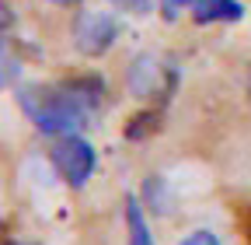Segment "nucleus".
<instances>
[{"instance_id":"obj_1","label":"nucleus","mask_w":251,"mask_h":245,"mask_svg":"<svg viewBox=\"0 0 251 245\" xmlns=\"http://www.w3.org/2000/svg\"><path fill=\"white\" fill-rule=\"evenodd\" d=\"M18 102H21L25 116L42 133H52V137L77 133L94 116L67 84H25L18 91Z\"/></svg>"},{"instance_id":"obj_2","label":"nucleus","mask_w":251,"mask_h":245,"mask_svg":"<svg viewBox=\"0 0 251 245\" xmlns=\"http://www.w3.org/2000/svg\"><path fill=\"white\" fill-rule=\"evenodd\" d=\"M126 84L143 102H164L178 84V67L161 53H140L126 70Z\"/></svg>"},{"instance_id":"obj_3","label":"nucleus","mask_w":251,"mask_h":245,"mask_svg":"<svg viewBox=\"0 0 251 245\" xmlns=\"http://www.w3.org/2000/svg\"><path fill=\"white\" fill-rule=\"evenodd\" d=\"M49 158H52V168L59 172V179L74 189L87 186V179L94 175V147L77 133L56 137V144L49 147Z\"/></svg>"},{"instance_id":"obj_4","label":"nucleus","mask_w":251,"mask_h":245,"mask_svg":"<svg viewBox=\"0 0 251 245\" xmlns=\"http://www.w3.org/2000/svg\"><path fill=\"white\" fill-rule=\"evenodd\" d=\"M119 39V21L112 11H80L74 18V46L84 56H101Z\"/></svg>"},{"instance_id":"obj_5","label":"nucleus","mask_w":251,"mask_h":245,"mask_svg":"<svg viewBox=\"0 0 251 245\" xmlns=\"http://www.w3.org/2000/svg\"><path fill=\"white\" fill-rule=\"evenodd\" d=\"M192 11H196V21L199 25H209V21H237L244 14V7L237 4V0H199Z\"/></svg>"},{"instance_id":"obj_6","label":"nucleus","mask_w":251,"mask_h":245,"mask_svg":"<svg viewBox=\"0 0 251 245\" xmlns=\"http://www.w3.org/2000/svg\"><path fill=\"white\" fill-rule=\"evenodd\" d=\"M126 224H129V245H153L150 238V228L143 221V207L129 196L126 200Z\"/></svg>"},{"instance_id":"obj_7","label":"nucleus","mask_w":251,"mask_h":245,"mask_svg":"<svg viewBox=\"0 0 251 245\" xmlns=\"http://www.w3.org/2000/svg\"><path fill=\"white\" fill-rule=\"evenodd\" d=\"M18 74H21V63H18V56L0 42V88H7V84H14L18 81Z\"/></svg>"},{"instance_id":"obj_8","label":"nucleus","mask_w":251,"mask_h":245,"mask_svg":"<svg viewBox=\"0 0 251 245\" xmlns=\"http://www.w3.org/2000/svg\"><path fill=\"white\" fill-rule=\"evenodd\" d=\"M153 130H157V116L147 112V116L129 119V126H126V137H147V133H153Z\"/></svg>"},{"instance_id":"obj_9","label":"nucleus","mask_w":251,"mask_h":245,"mask_svg":"<svg viewBox=\"0 0 251 245\" xmlns=\"http://www.w3.org/2000/svg\"><path fill=\"white\" fill-rule=\"evenodd\" d=\"M181 245H220V238H216L213 231H192Z\"/></svg>"},{"instance_id":"obj_10","label":"nucleus","mask_w":251,"mask_h":245,"mask_svg":"<svg viewBox=\"0 0 251 245\" xmlns=\"http://www.w3.org/2000/svg\"><path fill=\"white\" fill-rule=\"evenodd\" d=\"M11 25H14V14H11V7L4 4V0H0V32H7Z\"/></svg>"},{"instance_id":"obj_11","label":"nucleus","mask_w":251,"mask_h":245,"mask_svg":"<svg viewBox=\"0 0 251 245\" xmlns=\"http://www.w3.org/2000/svg\"><path fill=\"white\" fill-rule=\"evenodd\" d=\"M161 4L168 7V14H175V7H196L199 0H161Z\"/></svg>"},{"instance_id":"obj_12","label":"nucleus","mask_w":251,"mask_h":245,"mask_svg":"<svg viewBox=\"0 0 251 245\" xmlns=\"http://www.w3.org/2000/svg\"><path fill=\"white\" fill-rule=\"evenodd\" d=\"M49 4H59V7H77L80 0H49Z\"/></svg>"},{"instance_id":"obj_13","label":"nucleus","mask_w":251,"mask_h":245,"mask_svg":"<svg viewBox=\"0 0 251 245\" xmlns=\"http://www.w3.org/2000/svg\"><path fill=\"white\" fill-rule=\"evenodd\" d=\"M248 91H251V67H248Z\"/></svg>"},{"instance_id":"obj_14","label":"nucleus","mask_w":251,"mask_h":245,"mask_svg":"<svg viewBox=\"0 0 251 245\" xmlns=\"http://www.w3.org/2000/svg\"><path fill=\"white\" fill-rule=\"evenodd\" d=\"M7 245H31V242H7Z\"/></svg>"}]
</instances>
